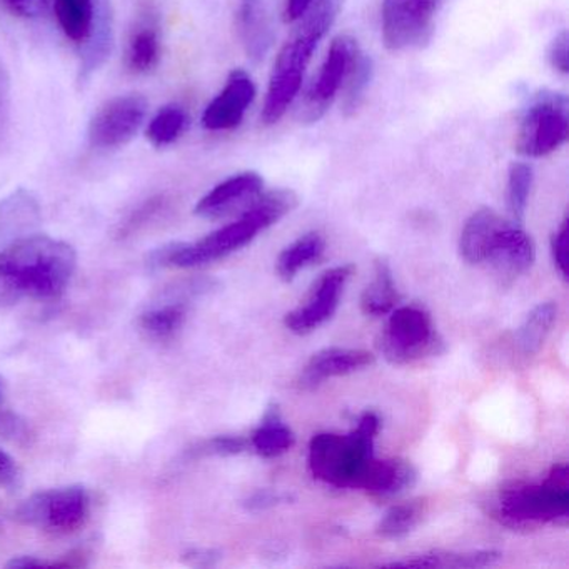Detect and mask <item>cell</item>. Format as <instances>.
Here are the masks:
<instances>
[{
  "label": "cell",
  "mask_w": 569,
  "mask_h": 569,
  "mask_svg": "<svg viewBox=\"0 0 569 569\" xmlns=\"http://www.w3.org/2000/svg\"><path fill=\"white\" fill-rule=\"evenodd\" d=\"M78 254L51 236L19 238L0 251V289L16 298L56 301L71 284Z\"/></svg>",
  "instance_id": "1"
},
{
  "label": "cell",
  "mask_w": 569,
  "mask_h": 569,
  "mask_svg": "<svg viewBox=\"0 0 569 569\" xmlns=\"http://www.w3.org/2000/svg\"><path fill=\"white\" fill-rule=\"evenodd\" d=\"M298 204V196L289 189L262 192L254 204L238 216L231 224H226L224 228L191 244L179 242V244L168 246L159 254V262L172 268L189 269L228 258L232 252L254 241L259 232L266 231L289 212L295 211Z\"/></svg>",
  "instance_id": "2"
},
{
  "label": "cell",
  "mask_w": 569,
  "mask_h": 569,
  "mask_svg": "<svg viewBox=\"0 0 569 569\" xmlns=\"http://www.w3.org/2000/svg\"><path fill=\"white\" fill-rule=\"evenodd\" d=\"M345 0H315L299 21L298 31L282 46L269 78L261 121L278 124L298 98L306 69L319 41L328 34L341 12Z\"/></svg>",
  "instance_id": "3"
},
{
  "label": "cell",
  "mask_w": 569,
  "mask_h": 569,
  "mask_svg": "<svg viewBox=\"0 0 569 569\" xmlns=\"http://www.w3.org/2000/svg\"><path fill=\"white\" fill-rule=\"evenodd\" d=\"M485 511L512 531L562 526L569 518V469L555 465L541 482H512L485 502Z\"/></svg>",
  "instance_id": "4"
},
{
  "label": "cell",
  "mask_w": 569,
  "mask_h": 569,
  "mask_svg": "<svg viewBox=\"0 0 569 569\" xmlns=\"http://www.w3.org/2000/svg\"><path fill=\"white\" fill-rule=\"evenodd\" d=\"M379 429V416L366 411L349 435H316L309 445L308 458L312 478L339 489H358L366 468L375 458L372 448Z\"/></svg>",
  "instance_id": "5"
},
{
  "label": "cell",
  "mask_w": 569,
  "mask_h": 569,
  "mask_svg": "<svg viewBox=\"0 0 569 569\" xmlns=\"http://www.w3.org/2000/svg\"><path fill=\"white\" fill-rule=\"evenodd\" d=\"M378 339L386 361L405 366L442 355L446 346L431 315L419 305L396 306Z\"/></svg>",
  "instance_id": "6"
},
{
  "label": "cell",
  "mask_w": 569,
  "mask_h": 569,
  "mask_svg": "<svg viewBox=\"0 0 569 569\" xmlns=\"http://www.w3.org/2000/svg\"><path fill=\"white\" fill-rule=\"evenodd\" d=\"M91 509L92 499L88 489L72 485L36 492L19 506L16 519L52 535H72L84 528L91 518Z\"/></svg>",
  "instance_id": "7"
},
{
  "label": "cell",
  "mask_w": 569,
  "mask_h": 569,
  "mask_svg": "<svg viewBox=\"0 0 569 569\" xmlns=\"http://www.w3.org/2000/svg\"><path fill=\"white\" fill-rule=\"evenodd\" d=\"M568 136V99L558 92H541L522 114L516 151L525 158H545L562 148Z\"/></svg>",
  "instance_id": "8"
},
{
  "label": "cell",
  "mask_w": 569,
  "mask_h": 569,
  "mask_svg": "<svg viewBox=\"0 0 569 569\" xmlns=\"http://www.w3.org/2000/svg\"><path fill=\"white\" fill-rule=\"evenodd\" d=\"M442 2L445 0H382V41L386 48L401 52L428 44Z\"/></svg>",
  "instance_id": "9"
},
{
  "label": "cell",
  "mask_w": 569,
  "mask_h": 569,
  "mask_svg": "<svg viewBox=\"0 0 569 569\" xmlns=\"http://www.w3.org/2000/svg\"><path fill=\"white\" fill-rule=\"evenodd\" d=\"M359 52L361 49L358 41L351 36H338L331 42L318 78L309 86L308 92L299 104L298 118L302 124H315L319 119L325 118L336 96L341 92L346 76Z\"/></svg>",
  "instance_id": "10"
},
{
  "label": "cell",
  "mask_w": 569,
  "mask_h": 569,
  "mask_svg": "<svg viewBox=\"0 0 569 569\" xmlns=\"http://www.w3.org/2000/svg\"><path fill=\"white\" fill-rule=\"evenodd\" d=\"M355 272V266H336L319 276L299 308L292 309L284 318L286 328L298 336L309 335L321 328L338 311L346 284Z\"/></svg>",
  "instance_id": "11"
},
{
  "label": "cell",
  "mask_w": 569,
  "mask_h": 569,
  "mask_svg": "<svg viewBox=\"0 0 569 569\" xmlns=\"http://www.w3.org/2000/svg\"><path fill=\"white\" fill-rule=\"evenodd\" d=\"M148 101L142 96H119L106 102L89 124L92 148L118 149L129 144L144 124Z\"/></svg>",
  "instance_id": "12"
},
{
  "label": "cell",
  "mask_w": 569,
  "mask_h": 569,
  "mask_svg": "<svg viewBox=\"0 0 569 569\" xmlns=\"http://www.w3.org/2000/svg\"><path fill=\"white\" fill-rule=\"evenodd\" d=\"M264 192V181L254 171L239 172L212 188L196 206L199 218L224 219L241 216Z\"/></svg>",
  "instance_id": "13"
},
{
  "label": "cell",
  "mask_w": 569,
  "mask_h": 569,
  "mask_svg": "<svg viewBox=\"0 0 569 569\" xmlns=\"http://www.w3.org/2000/svg\"><path fill=\"white\" fill-rule=\"evenodd\" d=\"M256 99V84L242 69L229 74L222 91L212 99L202 114V126L208 131H231L244 119L246 111Z\"/></svg>",
  "instance_id": "14"
},
{
  "label": "cell",
  "mask_w": 569,
  "mask_h": 569,
  "mask_svg": "<svg viewBox=\"0 0 569 569\" xmlns=\"http://www.w3.org/2000/svg\"><path fill=\"white\" fill-rule=\"evenodd\" d=\"M536 259L532 239L516 222H506L489 249L486 262L492 266L496 274L505 281H515L525 274Z\"/></svg>",
  "instance_id": "15"
},
{
  "label": "cell",
  "mask_w": 569,
  "mask_h": 569,
  "mask_svg": "<svg viewBox=\"0 0 569 569\" xmlns=\"http://www.w3.org/2000/svg\"><path fill=\"white\" fill-rule=\"evenodd\" d=\"M375 361V356L365 349L326 348L309 359L298 382L302 389H315L328 379L361 371Z\"/></svg>",
  "instance_id": "16"
},
{
  "label": "cell",
  "mask_w": 569,
  "mask_h": 569,
  "mask_svg": "<svg viewBox=\"0 0 569 569\" xmlns=\"http://www.w3.org/2000/svg\"><path fill=\"white\" fill-rule=\"evenodd\" d=\"M418 471L406 459H379L372 458L362 475L359 488L368 492L371 498L385 501L395 498L401 492L408 491L416 485Z\"/></svg>",
  "instance_id": "17"
},
{
  "label": "cell",
  "mask_w": 569,
  "mask_h": 569,
  "mask_svg": "<svg viewBox=\"0 0 569 569\" xmlns=\"http://www.w3.org/2000/svg\"><path fill=\"white\" fill-rule=\"evenodd\" d=\"M498 212L489 208L479 209L466 221L459 238V252L469 264H481L488 259L496 236L506 224Z\"/></svg>",
  "instance_id": "18"
},
{
  "label": "cell",
  "mask_w": 569,
  "mask_h": 569,
  "mask_svg": "<svg viewBox=\"0 0 569 569\" xmlns=\"http://www.w3.org/2000/svg\"><path fill=\"white\" fill-rule=\"evenodd\" d=\"M239 36L249 58H264L274 41L264 0H241L238 12Z\"/></svg>",
  "instance_id": "19"
},
{
  "label": "cell",
  "mask_w": 569,
  "mask_h": 569,
  "mask_svg": "<svg viewBox=\"0 0 569 569\" xmlns=\"http://www.w3.org/2000/svg\"><path fill=\"white\" fill-rule=\"evenodd\" d=\"M54 14L66 38L74 44H88L94 38L96 0H54Z\"/></svg>",
  "instance_id": "20"
},
{
  "label": "cell",
  "mask_w": 569,
  "mask_h": 569,
  "mask_svg": "<svg viewBox=\"0 0 569 569\" xmlns=\"http://www.w3.org/2000/svg\"><path fill=\"white\" fill-rule=\"evenodd\" d=\"M501 552L496 549H479L469 552L431 551L406 561L389 562L386 568H486L496 565Z\"/></svg>",
  "instance_id": "21"
},
{
  "label": "cell",
  "mask_w": 569,
  "mask_h": 569,
  "mask_svg": "<svg viewBox=\"0 0 569 569\" xmlns=\"http://www.w3.org/2000/svg\"><path fill=\"white\" fill-rule=\"evenodd\" d=\"M295 432L282 422L278 405H271L249 439V446L261 458H278L295 446Z\"/></svg>",
  "instance_id": "22"
},
{
  "label": "cell",
  "mask_w": 569,
  "mask_h": 569,
  "mask_svg": "<svg viewBox=\"0 0 569 569\" xmlns=\"http://www.w3.org/2000/svg\"><path fill=\"white\" fill-rule=\"evenodd\" d=\"M399 301L401 296L396 289L389 262L379 258L375 264V279L361 295L362 312L375 318L389 315L396 306H399Z\"/></svg>",
  "instance_id": "23"
},
{
  "label": "cell",
  "mask_w": 569,
  "mask_h": 569,
  "mask_svg": "<svg viewBox=\"0 0 569 569\" xmlns=\"http://www.w3.org/2000/svg\"><path fill=\"white\" fill-rule=\"evenodd\" d=\"M326 242L318 232H308L296 239L279 254L276 271L284 282H291L301 269L315 264L325 256Z\"/></svg>",
  "instance_id": "24"
},
{
  "label": "cell",
  "mask_w": 569,
  "mask_h": 569,
  "mask_svg": "<svg viewBox=\"0 0 569 569\" xmlns=\"http://www.w3.org/2000/svg\"><path fill=\"white\" fill-rule=\"evenodd\" d=\"M161 61V38L154 24H141L132 31L126 49V66L134 74L154 71Z\"/></svg>",
  "instance_id": "25"
},
{
  "label": "cell",
  "mask_w": 569,
  "mask_h": 569,
  "mask_svg": "<svg viewBox=\"0 0 569 569\" xmlns=\"http://www.w3.org/2000/svg\"><path fill=\"white\" fill-rule=\"evenodd\" d=\"M556 319H558V306L555 302H541L526 316L516 336L522 355L532 356L542 348Z\"/></svg>",
  "instance_id": "26"
},
{
  "label": "cell",
  "mask_w": 569,
  "mask_h": 569,
  "mask_svg": "<svg viewBox=\"0 0 569 569\" xmlns=\"http://www.w3.org/2000/svg\"><path fill=\"white\" fill-rule=\"evenodd\" d=\"M425 515V499H412V501L395 505L382 516L381 521L376 526V532L385 539L406 538L418 528Z\"/></svg>",
  "instance_id": "27"
},
{
  "label": "cell",
  "mask_w": 569,
  "mask_h": 569,
  "mask_svg": "<svg viewBox=\"0 0 569 569\" xmlns=\"http://www.w3.org/2000/svg\"><path fill=\"white\" fill-rule=\"evenodd\" d=\"M188 124L189 116L186 109L178 104H169L151 119L146 136L154 148H168L184 134Z\"/></svg>",
  "instance_id": "28"
},
{
  "label": "cell",
  "mask_w": 569,
  "mask_h": 569,
  "mask_svg": "<svg viewBox=\"0 0 569 569\" xmlns=\"http://www.w3.org/2000/svg\"><path fill=\"white\" fill-rule=\"evenodd\" d=\"M372 74H375V68H372L371 58L359 52L352 61L351 69H349L345 86L341 89L342 112L346 116H352L361 108L366 91L371 86Z\"/></svg>",
  "instance_id": "29"
},
{
  "label": "cell",
  "mask_w": 569,
  "mask_h": 569,
  "mask_svg": "<svg viewBox=\"0 0 569 569\" xmlns=\"http://www.w3.org/2000/svg\"><path fill=\"white\" fill-rule=\"evenodd\" d=\"M188 318V308L182 302L149 309L141 318V328L158 341H168L178 335Z\"/></svg>",
  "instance_id": "30"
},
{
  "label": "cell",
  "mask_w": 569,
  "mask_h": 569,
  "mask_svg": "<svg viewBox=\"0 0 569 569\" xmlns=\"http://www.w3.org/2000/svg\"><path fill=\"white\" fill-rule=\"evenodd\" d=\"M532 181L535 172L531 166L526 162H512L508 172V209L516 224L521 226L525 221Z\"/></svg>",
  "instance_id": "31"
},
{
  "label": "cell",
  "mask_w": 569,
  "mask_h": 569,
  "mask_svg": "<svg viewBox=\"0 0 569 569\" xmlns=\"http://www.w3.org/2000/svg\"><path fill=\"white\" fill-rule=\"evenodd\" d=\"M249 441L242 436H216L202 445L201 451L212 456H236L248 449Z\"/></svg>",
  "instance_id": "32"
},
{
  "label": "cell",
  "mask_w": 569,
  "mask_h": 569,
  "mask_svg": "<svg viewBox=\"0 0 569 569\" xmlns=\"http://www.w3.org/2000/svg\"><path fill=\"white\" fill-rule=\"evenodd\" d=\"M292 496L289 492L271 491V489H259L252 492L244 501V508L249 512L268 511V509L276 508V506L284 505L291 501Z\"/></svg>",
  "instance_id": "33"
},
{
  "label": "cell",
  "mask_w": 569,
  "mask_h": 569,
  "mask_svg": "<svg viewBox=\"0 0 569 569\" xmlns=\"http://www.w3.org/2000/svg\"><path fill=\"white\" fill-rule=\"evenodd\" d=\"M552 261L562 278H568V218L561 222L551 238Z\"/></svg>",
  "instance_id": "34"
},
{
  "label": "cell",
  "mask_w": 569,
  "mask_h": 569,
  "mask_svg": "<svg viewBox=\"0 0 569 569\" xmlns=\"http://www.w3.org/2000/svg\"><path fill=\"white\" fill-rule=\"evenodd\" d=\"M568 32L562 31L552 39L548 49V61L551 68L559 74L566 76L569 72Z\"/></svg>",
  "instance_id": "35"
},
{
  "label": "cell",
  "mask_w": 569,
  "mask_h": 569,
  "mask_svg": "<svg viewBox=\"0 0 569 569\" xmlns=\"http://www.w3.org/2000/svg\"><path fill=\"white\" fill-rule=\"evenodd\" d=\"M0 4L19 18L32 19L44 11L46 0H0Z\"/></svg>",
  "instance_id": "36"
},
{
  "label": "cell",
  "mask_w": 569,
  "mask_h": 569,
  "mask_svg": "<svg viewBox=\"0 0 569 569\" xmlns=\"http://www.w3.org/2000/svg\"><path fill=\"white\" fill-rule=\"evenodd\" d=\"M19 472L14 459L0 449V486L12 488L18 482Z\"/></svg>",
  "instance_id": "37"
},
{
  "label": "cell",
  "mask_w": 569,
  "mask_h": 569,
  "mask_svg": "<svg viewBox=\"0 0 569 569\" xmlns=\"http://www.w3.org/2000/svg\"><path fill=\"white\" fill-rule=\"evenodd\" d=\"M312 2H315V0H286L282 19H284V22H288V24H295V22H298L299 19L308 12Z\"/></svg>",
  "instance_id": "38"
},
{
  "label": "cell",
  "mask_w": 569,
  "mask_h": 569,
  "mask_svg": "<svg viewBox=\"0 0 569 569\" xmlns=\"http://www.w3.org/2000/svg\"><path fill=\"white\" fill-rule=\"evenodd\" d=\"M186 561L192 566H214L216 562L219 561L221 555L214 549H191V551L186 552Z\"/></svg>",
  "instance_id": "39"
},
{
  "label": "cell",
  "mask_w": 569,
  "mask_h": 569,
  "mask_svg": "<svg viewBox=\"0 0 569 569\" xmlns=\"http://www.w3.org/2000/svg\"><path fill=\"white\" fill-rule=\"evenodd\" d=\"M8 566L9 568H39V566H48V562L32 558V556H21V558L12 559Z\"/></svg>",
  "instance_id": "40"
},
{
  "label": "cell",
  "mask_w": 569,
  "mask_h": 569,
  "mask_svg": "<svg viewBox=\"0 0 569 569\" xmlns=\"http://www.w3.org/2000/svg\"><path fill=\"white\" fill-rule=\"evenodd\" d=\"M6 96H8V79H6L4 68L0 64V108H2Z\"/></svg>",
  "instance_id": "41"
},
{
  "label": "cell",
  "mask_w": 569,
  "mask_h": 569,
  "mask_svg": "<svg viewBox=\"0 0 569 569\" xmlns=\"http://www.w3.org/2000/svg\"><path fill=\"white\" fill-rule=\"evenodd\" d=\"M4 399V386H2V381H0V401Z\"/></svg>",
  "instance_id": "42"
}]
</instances>
